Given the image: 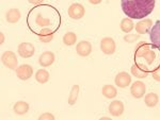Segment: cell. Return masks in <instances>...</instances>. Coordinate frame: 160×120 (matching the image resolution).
Wrapping results in <instances>:
<instances>
[{
	"label": "cell",
	"instance_id": "d4e9b609",
	"mask_svg": "<svg viewBox=\"0 0 160 120\" xmlns=\"http://www.w3.org/2000/svg\"><path fill=\"white\" fill-rule=\"evenodd\" d=\"M35 22H37V25H40V27L46 28L50 25V19L44 18L43 15L41 14V13H38V14L37 15V18H35Z\"/></svg>",
	"mask_w": 160,
	"mask_h": 120
},
{
	"label": "cell",
	"instance_id": "e0dca14e",
	"mask_svg": "<svg viewBox=\"0 0 160 120\" xmlns=\"http://www.w3.org/2000/svg\"><path fill=\"white\" fill-rule=\"evenodd\" d=\"M20 17H22V13L18 9H11L6 14V19L9 24H16L19 21Z\"/></svg>",
	"mask_w": 160,
	"mask_h": 120
},
{
	"label": "cell",
	"instance_id": "484cf974",
	"mask_svg": "<svg viewBox=\"0 0 160 120\" xmlns=\"http://www.w3.org/2000/svg\"><path fill=\"white\" fill-rule=\"evenodd\" d=\"M139 37H140V34H127L124 36V40L126 43H128V44H132V43H135L136 40L139 39Z\"/></svg>",
	"mask_w": 160,
	"mask_h": 120
},
{
	"label": "cell",
	"instance_id": "9a60e30c",
	"mask_svg": "<svg viewBox=\"0 0 160 120\" xmlns=\"http://www.w3.org/2000/svg\"><path fill=\"white\" fill-rule=\"evenodd\" d=\"M56 60L55 53L51 52V51H45L38 58V63L42 67H49L53 64Z\"/></svg>",
	"mask_w": 160,
	"mask_h": 120
},
{
	"label": "cell",
	"instance_id": "4316f807",
	"mask_svg": "<svg viewBox=\"0 0 160 120\" xmlns=\"http://www.w3.org/2000/svg\"><path fill=\"white\" fill-rule=\"evenodd\" d=\"M38 120H55V116L50 113H44L38 117Z\"/></svg>",
	"mask_w": 160,
	"mask_h": 120
},
{
	"label": "cell",
	"instance_id": "8fae6325",
	"mask_svg": "<svg viewBox=\"0 0 160 120\" xmlns=\"http://www.w3.org/2000/svg\"><path fill=\"white\" fill-rule=\"evenodd\" d=\"M114 82L118 87L125 88L131 84V76L128 72L122 71V72L117 75V76H115V79H114Z\"/></svg>",
	"mask_w": 160,
	"mask_h": 120
},
{
	"label": "cell",
	"instance_id": "3957f363",
	"mask_svg": "<svg viewBox=\"0 0 160 120\" xmlns=\"http://www.w3.org/2000/svg\"><path fill=\"white\" fill-rule=\"evenodd\" d=\"M1 62L7 68H9V69L16 70V68L18 67L17 57L13 51H6V52L2 53Z\"/></svg>",
	"mask_w": 160,
	"mask_h": 120
},
{
	"label": "cell",
	"instance_id": "f546056e",
	"mask_svg": "<svg viewBox=\"0 0 160 120\" xmlns=\"http://www.w3.org/2000/svg\"><path fill=\"white\" fill-rule=\"evenodd\" d=\"M102 1V0H89V2H90V3H92V4H99Z\"/></svg>",
	"mask_w": 160,
	"mask_h": 120
},
{
	"label": "cell",
	"instance_id": "2e32d148",
	"mask_svg": "<svg viewBox=\"0 0 160 120\" xmlns=\"http://www.w3.org/2000/svg\"><path fill=\"white\" fill-rule=\"evenodd\" d=\"M53 31L49 28H42L41 29V31L38 32V39L41 40L42 43H45V44H47V43H50L51 40L53 39Z\"/></svg>",
	"mask_w": 160,
	"mask_h": 120
},
{
	"label": "cell",
	"instance_id": "8992f818",
	"mask_svg": "<svg viewBox=\"0 0 160 120\" xmlns=\"http://www.w3.org/2000/svg\"><path fill=\"white\" fill-rule=\"evenodd\" d=\"M68 13V16L72 19H81L86 14V10H84V7L81 3L76 2V3H73L69 6Z\"/></svg>",
	"mask_w": 160,
	"mask_h": 120
},
{
	"label": "cell",
	"instance_id": "7a4b0ae2",
	"mask_svg": "<svg viewBox=\"0 0 160 120\" xmlns=\"http://www.w3.org/2000/svg\"><path fill=\"white\" fill-rule=\"evenodd\" d=\"M154 47L156 46L148 44L146 42H140L135 49V58H142L148 65H152L156 61V51Z\"/></svg>",
	"mask_w": 160,
	"mask_h": 120
},
{
	"label": "cell",
	"instance_id": "83f0119b",
	"mask_svg": "<svg viewBox=\"0 0 160 120\" xmlns=\"http://www.w3.org/2000/svg\"><path fill=\"white\" fill-rule=\"evenodd\" d=\"M152 76H153L154 80L157 81V82H160V67L156 68L153 72H152Z\"/></svg>",
	"mask_w": 160,
	"mask_h": 120
},
{
	"label": "cell",
	"instance_id": "44dd1931",
	"mask_svg": "<svg viewBox=\"0 0 160 120\" xmlns=\"http://www.w3.org/2000/svg\"><path fill=\"white\" fill-rule=\"evenodd\" d=\"M102 93L106 98L113 99L118 95V89L112 85H104V87L102 89Z\"/></svg>",
	"mask_w": 160,
	"mask_h": 120
},
{
	"label": "cell",
	"instance_id": "ba28073f",
	"mask_svg": "<svg viewBox=\"0 0 160 120\" xmlns=\"http://www.w3.org/2000/svg\"><path fill=\"white\" fill-rule=\"evenodd\" d=\"M17 52H18L19 57H22V58H29L33 57L35 53L34 46L30 43H22L17 48Z\"/></svg>",
	"mask_w": 160,
	"mask_h": 120
},
{
	"label": "cell",
	"instance_id": "ac0fdd59",
	"mask_svg": "<svg viewBox=\"0 0 160 120\" xmlns=\"http://www.w3.org/2000/svg\"><path fill=\"white\" fill-rule=\"evenodd\" d=\"M29 108H30L29 104L26 101H17L16 103H15L14 108H13V111L17 115H25L28 113Z\"/></svg>",
	"mask_w": 160,
	"mask_h": 120
},
{
	"label": "cell",
	"instance_id": "f1b7e54d",
	"mask_svg": "<svg viewBox=\"0 0 160 120\" xmlns=\"http://www.w3.org/2000/svg\"><path fill=\"white\" fill-rule=\"evenodd\" d=\"M43 1L44 0H28V2L31 4H40V3H42Z\"/></svg>",
	"mask_w": 160,
	"mask_h": 120
},
{
	"label": "cell",
	"instance_id": "9c48e42d",
	"mask_svg": "<svg viewBox=\"0 0 160 120\" xmlns=\"http://www.w3.org/2000/svg\"><path fill=\"white\" fill-rule=\"evenodd\" d=\"M146 91V86L142 81H136L131 84L130 86V94L133 98L136 99H140L144 95H145Z\"/></svg>",
	"mask_w": 160,
	"mask_h": 120
},
{
	"label": "cell",
	"instance_id": "4dcf8cb0",
	"mask_svg": "<svg viewBox=\"0 0 160 120\" xmlns=\"http://www.w3.org/2000/svg\"><path fill=\"white\" fill-rule=\"evenodd\" d=\"M3 42H4V34L3 33H0V44H3Z\"/></svg>",
	"mask_w": 160,
	"mask_h": 120
},
{
	"label": "cell",
	"instance_id": "52a82bcc",
	"mask_svg": "<svg viewBox=\"0 0 160 120\" xmlns=\"http://www.w3.org/2000/svg\"><path fill=\"white\" fill-rule=\"evenodd\" d=\"M16 76L17 78L22 81H27L33 75V68L32 66L28 65V64H22L16 68Z\"/></svg>",
	"mask_w": 160,
	"mask_h": 120
},
{
	"label": "cell",
	"instance_id": "5bb4252c",
	"mask_svg": "<svg viewBox=\"0 0 160 120\" xmlns=\"http://www.w3.org/2000/svg\"><path fill=\"white\" fill-rule=\"evenodd\" d=\"M149 38H151L152 44L160 49V20H158L152 27L151 31H149Z\"/></svg>",
	"mask_w": 160,
	"mask_h": 120
},
{
	"label": "cell",
	"instance_id": "277c9868",
	"mask_svg": "<svg viewBox=\"0 0 160 120\" xmlns=\"http://www.w3.org/2000/svg\"><path fill=\"white\" fill-rule=\"evenodd\" d=\"M130 72L135 78H138V79H145V78H148L149 75V70H148V66L144 65L143 63L138 62V61L131 66Z\"/></svg>",
	"mask_w": 160,
	"mask_h": 120
},
{
	"label": "cell",
	"instance_id": "30bf717a",
	"mask_svg": "<svg viewBox=\"0 0 160 120\" xmlns=\"http://www.w3.org/2000/svg\"><path fill=\"white\" fill-rule=\"evenodd\" d=\"M153 21L149 18H143L140 19L135 25V29L138 34H146L151 31L152 27H153Z\"/></svg>",
	"mask_w": 160,
	"mask_h": 120
},
{
	"label": "cell",
	"instance_id": "ffe728a7",
	"mask_svg": "<svg viewBox=\"0 0 160 120\" xmlns=\"http://www.w3.org/2000/svg\"><path fill=\"white\" fill-rule=\"evenodd\" d=\"M120 27H121V30H122L124 33H130L135 29V24H133L131 18H124L122 19V21H121Z\"/></svg>",
	"mask_w": 160,
	"mask_h": 120
},
{
	"label": "cell",
	"instance_id": "7402d4cb",
	"mask_svg": "<svg viewBox=\"0 0 160 120\" xmlns=\"http://www.w3.org/2000/svg\"><path fill=\"white\" fill-rule=\"evenodd\" d=\"M49 78H50L49 72H48L46 69H40L37 71V73H35V80L41 84L47 83L48 81H49Z\"/></svg>",
	"mask_w": 160,
	"mask_h": 120
},
{
	"label": "cell",
	"instance_id": "5b68a950",
	"mask_svg": "<svg viewBox=\"0 0 160 120\" xmlns=\"http://www.w3.org/2000/svg\"><path fill=\"white\" fill-rule=\"evenodd\" d=\"M100 50L107 55H111L117 50V45L112 37H104L100 40Z\"/></svg>",
	"mask_w": 160,
	"mask_h": 120
},
{
	"label": "cell",
	"instance_id": "7c38bea8",
	"mask_svg": "<svg viewBox=\"0 0 160 120\" xmlns=\"http://www.w3.org/2000/svg\"><path fill=\"white\" fill-rule=\"evenodd\" d=\"M76 52L80 57H88L92 52V44L88 40H81L76 46Z\"/></svg>",
	"mask_w": 160,
	"mask_h": 120
},
{
	"label": "cell",
	"instance_id": "cb8c5ba5",
	"mask_svg": "<svg viewBox=\"0 0 160 120\" xmlns=\"http://www.w3.org/2000/svg\"><path fill=\"white\" fill-rule=\"evenodd\" d=\"M79 85H74L71 89V93H69L68 96V104L69 105H74L77 102V99H78L79 96Z\"/></svg>",
	"mask_w": 160,
	"mask_h": 120
},
{
	"label": "cell",
	"instance_id": "4fadbf2b",
	"mask_svg": "<svg viewBox=\"0 0 160 120\" xmlns=\"http://www.w3.org/2000/svg\"><path fill=\"white\" fill-rule=\"evenodd\" d=\"M109 113L111 114V116L113 117H120L122 116L125 108H124V103L120 100H113L109 104Z\"/></svg>",
	"mask_w": 160,
	"mask_h": 120
},
{
	"label": "cell",
	"instance_id": "d6986e66",
	"mask_svg": "<svg viewBox=\"0 0 160 120\" xmlns=\"http://www.w3.org/2000/svg\"><path fill=\"white\" fill-rule=\"evenodd\" d=\"M144 102L148 108H155L159 102V97L155 93H149L144 97Z\"/></svg>",
	"mask_w": 160,
	"mask_h": 120
},
{
	"label": "cell",
	"instance_id": "6da1fadb",
	"mask_svg": "<svg viewBox=\"0 0 160 120\" xmlns=\"http://www.w3.org/2000/svg\"><path fill=\"white\" fill-rule=\"evenodd\" d=\"M156 0H121L123 13L131 19H143L155 9Z\"/></svg>",
	"mask_w": 160,
	"mask_h": 120
},
{
	"label": "cell",
	"instance_id": "603a6c76",
	"mask_svg": "<svg viewBox=\"0 0 160 120\" xmlns=\"http://www.w3.org/2000/svg\"><path fill=\"white\" fill-rule=\"evenodd\" d=\"M62 40H63V44L65 46H73V45H75V44H76V42H77L76 33H74V32L65 33V34L63 35Z\"/></svg>",
	"mask_w": 160,
	"mask_h": 120
}]
</instances>
